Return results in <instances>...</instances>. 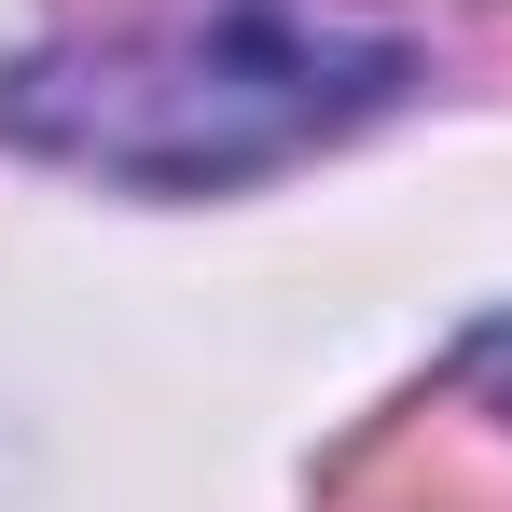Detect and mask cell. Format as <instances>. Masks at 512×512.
Listing matches in <instances>:
<instances>
[{
	"instance_id": "1",
	"label": "cell",
	"mask_w": 512,
	"mask_h": 512,
	"mask_svg": "<svg viewBox=\"0 0 512 512\" xmlns=\"http://www.w3.org/2000/svg\"><path fill=\"white\" fill-rule=\"evenodd\" d=\"M402 56L388 42H333L291 14H222L180 42H111V56H28L0 84V125L56 167L139 180V194H222L291 153L346 139L360 111H388Z\"/></svg>"
},
{
	"instance_id": "2",
	"label": "cell",
	"mask_w": 512,
	"mask_h": 512,
	"mask_svg": "<svg viewBox=\"0 0 512 512\" xmlns=\"http://www.w3.org/2000/svg\"><path fill=\"white\" fill-rule=\"evenodd\" d=\"M457 374H471V388H499V402H512V319H485V333L457 346Z\"/></svg>"
}]
</instances>
